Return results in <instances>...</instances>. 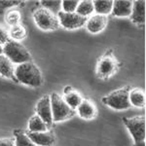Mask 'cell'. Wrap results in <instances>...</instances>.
Segmentation results:
<instances>
[{"mask_svg": "<svg viewBox=\"0 0 146 146\" xmlns=\"http://www.w3.org/2000/svg\"><path fill=\"white\" fill-rule=\"evenodd\" d=\"M15 76L19 82L30 87H39L42 84V74L33 62L21 63L16 67Z\"/></svg>", "mask_w": 146, "mask_h": 146, "instance_id": "6da1fadb", "label": "cell"}, {"mask_svg": "<svg viewBox=\"0 0 146 146\" xmlns=\"http://www.w3.org/2000/svg\"><path fill=\"white\" fill-rule=\"evenodd\" d=\"M3 53L12 62L18 63V64L31 62L32 60L31 55L27 51V49L20 42L14 41V40H10L5 44Z\"/></svg>", "mask_w": 146, "mask_h": 146, "instance_id": "7a4b0ae2", "label": "cell"}, {"mask_svg": "<svg viewBox=\"0 0 146 146\" xmlns=\"http://www.w3.org/2000/svg\"><path fill=\"white\" fill-rule=\"evenodd\" d=\"M135 140V146H145V117L137 116L123 119Z\"/></svg>", "mask_w": 146, "mask_h": 146, "instance_id": "3957f363", "label": "cell"}, {"mask_svg": "<svg viewBox=\"0 0 146 146\" xmlns=\"http://www.w3.org/2000/svg\"><path fill=\"white\" fill-rule=\"evenodd\" d=\"M51 106L52 113H53V122L64 121V120L71 118L75 114L74 109H72L58 94H52Z\"/></svg>", "mask_w": 146, "mask_h": 146, "instance_id": "277c9868", "label": "cell"}, {"mask_svg": "<svg viewBox=\"0 0 146 146\" xmlns=\"http://www.w3.org/2000/svg\"><path fill=\"white\" fill-rule=\"evenodd\" d=\"M129 87L112 92L107 96L103 98L102 101L109 107L116 110H125L131 107L129 100Z\"/></svg>", "mask_w": 146, "mask_h": 146, "instance_id": "5b68a950", "label": "cell"}, {"mask_svg": "<svg viewBox=\"0 0 146 146\" xmlns=\"http://www.w3.org/2000/svg\"><path fill=\"white\" fill-rule=\"evenodd\" d=\"M33 18L36 25L43 30H55L60 25L58 17H56L52 12L46 10L45 8L35 11Z\"/></svg>", "mask_w": 146, "mask_h": 146, "instance_id": "8992f818", "label": "cell"}, {"mask_svg": "<svg viewBox=\"0 0 146 146\" xmlns=\"http://www.w3.org/2000/svg\"><path fill=\"white\" fill-rule=\"evenodd\" d=\"M58 19L60 25L67 29H75V28L81 27L87 23V18L78 15L76 12L65 13V12L60 11L58 14Z\"/></svg>", "mask_w": 146, "mask_h": 146, "instance_id": "52a82bcc", "label": "cell"}, {"mask_svg": "<svg viewBox=\"0 0 146 146\" xmlns=\"http://www.w3.org/2000/svg\"><path fill=\"white\" fill-rule=\"evenodd\" d=\"M36 111L38 116L43 120L45 123L51 126L53 122V113H52L51 106V98L49 96H45L41 98L36 105Z\"/></svg>", "mask_w": 146, "mask_h": 146, "instance_id": "ba28073f", "label": "cell"}, {"mask_svg": "<svg viewBox=\"0 0 146 146\" xmlns=\"http://www.w3.org/2000/svg\"><path fill=\"white\" fill-rule=\"evenodd\" d=\"M28 137L37 146H53L55 144V136L50 131H38V133H28Z\"/></svg>", "mask_w": 146, "mask_h": 146, "instance_id": "9c48e42d", "label": "cell"}, {"mask_svg": "<svg viewBox=\"0 0 146 146\" xmlns=\"http://www.w3.org/2000/svg\"><path fill=\"white\" fill-rule=\"evenodd\" d=\"M133 11V1L129 0H116L113 1L112 15L115 17H129Z\"/></svg>", "mask_w": 146, "mask_h": 146, "instance_id": "30bf717a", "label": "cell"}, {"mask_svg": "<svg viewBox=\"0 0 146 146\" xmlns=\"http://www.w3.org/2000/svg\"><path fill=\"white\" fill-rule=\"evenodd\" d=\"M116 70V62L112 58L105 56L98 62V74L100 77L106 78L114 73Z\"/></svg>", "mask_w": 146, "mask_h": 146, "instance_id": "8fae6325", "label": "cell"}, {"mask_svg": "<svg viewBox=\"0 0 146 146\" xmlns=\"http://www.w3.org/2000/svg\"><path fill=\"white\" fill-rule=\"evenodd\" d=\"M106 16L95 15L89 20H87V29L92 33H98L104 29V27H106Z\"/></svg>", "mask_w": 146, "mask_h": 146, "instance_id": "7c38bea8", "label": "cell"}, {"mask_svg": "<svg viewBox=\"0 0 146 146\" xmlns=\"http://www.w3.org/2000/svg\"><path fill=\"white\" fill-rule=\"evenodd\" d=\"M131 21L135 23H144L145 22V1H133L131 11Z\"/></svg>", "mask_w": 146, "mask_h": 146, "instance_id": "4fadbf2b", "label": "cell"}, {"mask_svg": "<svg viewBox=\"0 0 146 146\" xmlns=\"http://www.w3.org/2000/svg\"><path fill=\"white\" fill-rule=\"evenodd\" d=\"M15 71L14 62H12L5 55L0 56V74L5 78L13 79L15 77Z\"/></svg>", "mask_w": 146, "mask_h": 146, "instance_id": "5bb4252c", "label": "cell"}, {"mask_svg": "<svg viewBox=\"0 0 146 146\" xmlns=\"http://www.w3.org/2000/svg\"><path fill=\"white\" fill-rule=\"evenodd\" d=\"M78 114L83 119H93L96 116V106L88 100H83L78 107Z\"/></svg>", "mask_w": 146, "mask_h": 146, "instance_id": "9a60e30c", "label": "cell"}, {"mask_svg": "<svg viewBox=\"0 0 146 146\" xmlns=\"http://www.w3.org/2000/svg\"><path fill=\"white\" fill-rule=\"evenodd\" d=\"M113 1L111 0H96L94 1V10L98 15L105 16L107 14H110L112 11Z\"/></svg>", "mask_w": 146, "mask_h": 146, "instance_id": "2e32d148", "label": "cell"}, {"mask_svg": "<svg viewBox=\"0 0 146 146\" xmlns=\"http://www.w3.org/2000/svg\"><path fill=\"white\" fill-rule=\"evenodd\" d=\"M129 100L131 105L135 107H143L145 104V96L141 90L135 89L133 91H129Z\"/></svg>", "mask_w": 146, "mask_h": 146, "instance_id": "e0dca14e", "label": "cell"}, {"mask_svg": "<svg viewBox=\"0 0 146 146\" xmlns=\"http://www.w3.org/2000/svg\"><path fill=\"white\" fill-rule=\"evenodd\" d=\"M48 129V125L40 117L33 116L28 122V129L30 133H38V131H46Z\"/></svg>", "mask_w": 146, "mask_h": 146, "instance_id": "ac0fdd59", "label": "cell"}, {"mask_svg": "<svg viewBox=\"0 0 146 146\" xmlns=\"http://www.w3.org/2000/svg\"><path fill=\"white\" fill-rule=\"evenodd\" d=\"M94 12V2L91 0H83L79 1V4L77 6L76 13L82 17L87 18V16L91 15Z\"/></svg>", "mask_w": 146, "mask_h": 146, "instance_id": "d6986e66", "label": "cell"}, {"mask_svg": "<svg viewBox=\"0 0 146 146\" xmlns=\"http://www.w3.org/2000/svg\"><path fill=\"white\" fill-rule=\"evenodd\" d=\"M63 100H65V102H66L72 109H75V108L78 107L80 105V103L82 102V100H83L79 94L75 93V92H67V93H65Z\"/></svg>", "mask_w": 146, "mask_h": 146, "instance_id": "ffe728a7", "label": "cell"}, {"mask_svg": "<svg viewBox=\"0 0 146 146\" xmlns=\"http://www.w3.org/2000/svg\"><path fill=\"white\" fill-rule=\"evenodd\" d=\"M16 146H37L33 141L28 137L27 135H25L23 131H15Z\"/></svg>", "mask_w": 146, "mask_h": 146, "instance_id": "44dd1931", "label": "cell"}, {"mask_svg": "<svg viewBox=\"0 0 146 146\" xmlns=\"http://www.w3.org/2000/svg\"><path fill=\"white\" fill-rule=\"evenodd\" d=\"M27 31L25 28L21 25H17L15 27H12L10 30V36L14 39V41H18V40H22L25 37Z\"/></svg>", "mask_w": 146, "mask_h": 146, "instance_id": "7402d4cb", "label": "cell"}, {"mask_svg": "<svg viewBox=\"0 0 146 146\" xmlns=\"http://www.w3.org/2000/svg\"><path fill=\"white\" fill-rule=\"evenodd\" d=\"M41 4L45 7L46 10L52 12L53 14L60 13L62 8V1H55V0H47V1H41Z\"/></svg>", "mask_w": 146, "mask_h": 146, "instance_id": "603a6c76", "label": "cell"}, {"mask_svg": "<svg viewBox=\"0 0 146 146\" xmlns=\"http://www.w3.org/2000/svg\"><path fill=\"white\" fill-rule=\"evenodd\" d=\"M79 1H77V0H65V1H62V8L63 10L62 12H65V13H75Z\"/></svg>", "mask_w": 146, "mask_h": 146, "instance_id": "cb8c5ba5", "label": "cell"}, {"mask_svg": "<svg viewBox=\"0 0 146 146\" xmlns=\"http://www.w3.org/2000/svg\"><path fill=\"white\" fill-rule=\"evenodd\" d=\"M20 20H21V14L18 11H12L7 15V23L11 27H15V25H19Z\"/></svg>", "mask_w": 146, "mask_h": 146, "instance_id": "d4e9b609", "label": "cell"}, {"mask_svg": "<svg viewBox=\"0 0 146 146\" xmlns=\"http://www.w3.org/2000/svg\"><path fill=\"white\" fill-rule=\"evenodd\" d=\"M22 1H7V0H2L0 1V9L3 10V9H7V8H11L13 6H16V5H19Z\"/></svg>", "mask_w": 146, "mask_h": 146, "instance_id": "484cf974", "label": "cell"}, {"mask_svg": "<svg viewBox=\"0 0 146 146\" xmlns=\"http://www.w3.org/2000/svg\"><path fill=\"white\" fill-rule=\"evenodd\" d=\"M9 35L7 33V31L4 29L3 27L0 25V43L1 44H6L7 42H9Z\"/></svg>", "mask_w": 146, "mask_h": 146, "instance_id": "4316f807", "label": "cell"}, {"mask_svg": "<svg viewBox=\"0 0 146 146\" xmlns=\"http://www.w3.org/2000/svg\"><path fill=\"white\" fill-rule=\"evenodd\" d=\"M0 146H16L15 140L12 138H1L0 139Z\"/></svg>", "mask_w": 146, "mask_h": 146, "instance_id": "83f0119b", "label": "cell"}, {"mask_svg": "<svg viewBox=\"0 0 146 146\" xmlns=\"http://www.w3.org/2000/svg\"><path fill=\"white\" fill-rule=\"evenodd\" d=\"M3 54V47H2V44L0 43V56Z\"/></svg>", "mask_w": 146, "mask_h": 146, "instance_id": "f1b7e54d", "label": "cell"}]
</instances>
